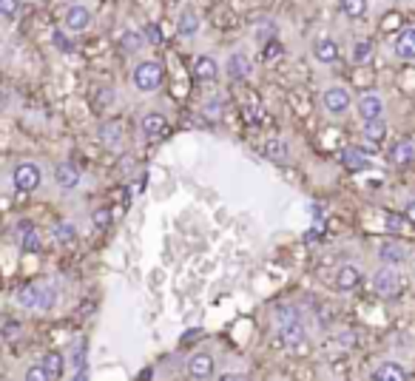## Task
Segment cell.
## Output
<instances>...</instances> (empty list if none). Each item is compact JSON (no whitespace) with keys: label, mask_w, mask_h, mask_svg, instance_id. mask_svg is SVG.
Returning <instances> with one entry per match:
<instances>
[{"label":"cell","mask_w":415,"mask_h":381,"mask_svg":"<svg viewBox=\"0 0 415 381\" xmlns=\"http://www.w3.org/2000/svg\"><path fill=\"white\" fill-rule=\"evenodd\" d=\"M54 183L60 186L63 190H74L80 186V171L74 163H57L54 168Z\"/></svg>","instance_id":"52a82bcc"},{"label":"cell","mask_w":415,"mask_h":381,"mask_svg":"<svg viewBox=\"0 0 415 381\" xmlns=\"http://www.w3.org/2000/svg\"><path fill=\"white\" fill-rule=\"evenodd\" d=\"M145 34L143 31H137V29H128V31H123L120 34V46H123V51H128V54H134V51H140L143 46H145Z\"/></svg>","instance_id":"d6986e66"},{"label":"cell","mask_w":415,"mask_h":381,"mask_svg":"<svg viewBox=\"0 0 415 381\" xmlns=\"http://www.w3.org/2000/svg\"><path fill=\"white\" fill-rule=\"evenodd\" d=\"M88 26H91V11L86 6H71L66 11V29L68 31H83Z\"/></svg>","instance_id":"30bf717a"},{"label":"cell","mask_w":415,"mask_h":381,"mask_svg":"<svg viewBox=\"0 0 415 381\" xmlns=\"http://www.w3.org/2000/svg\"><path fill=\"white\" fill-rule=\"evenodd\" d=\"M404 216H407V219H410V222L415 225V199H410V202H407V208H404Z\"/></svg>","instance_id":"f35d334b"},{"label":"cell","mask_w":415,"mask_h":381,"mask_svg":"<svg viewBox=\"0 0 415 381\" xmlns=\"http://www.w3.org/2000/svg\"><path fill=\"white\" fill-rule=\"evenodd\" d=\"M17 9H20V0H0V14L6 20H11L17 14Z\"/></svg>","instance_id":"8d00e7d4"},{"label":"cell","mask_w":415,"mask_h":381,"mask_svg":"<svg viewBox=\"0 0 415 381\" xmlns=\"http://www.w3.org/2000/svg\"><path fill=\"white\" fill-rule=\"evenodd\" d=\"M250 74V57L242 54V51H233L227 57V77L230 80H245Z\"/></svg>","instance_id":"7c38bea8"},{"label":"cell","mask_w":415,"mask_h":381,"mask_svg":"<svg viewBox=\"0 0 415 381\" xmlns=\"http://www.w3.org/2000/svg\"><path fill=\"white\" fill-rule=\"evenodd\" d=\"M373 379L376 381H407V370L399 365V362H384L373 370Z\"/></svg>","instance_id":"2e32d148"},{"label":"cell","mask_w":415,"mask_h":381,"mask_svg":"<svg viewBox=\"0 0 415 381\" xmlns=\"http://www.w3.org/2000/svg\"><path fill=\"white\" fill-rule=\"evenodd\" d=\"M20 245H23V253H37L40 250V236L34 230H29V233L20 236Z\"/></svg>","instance_id":"4dcf8cb0"},{"label":"cell","mask_w":415,"mask_h":381,"mask_svg":"<svg viewBox=\"0 0 415 381\" xmlns=\"http://www.w3.org/2000/svg\"><path fill=\"white\" fill-rule=\"evenodd\" d=\"M43 365L48 367V373H51L54 379H60V376H63V367H66V359H63L60 353H54V350H51V353H46V356H43Z\"/></svg>","instance_id":"83f0119b"},{"label":"cell","mask_w":415,"mask_h":381,"mask_svg":"<svg viewBox=\"0 0 415 381\" xmlns=\"http://www.w3.org/2000/svg\"><path fill=\"white\" fill-rule=\"evenodd\" d=\"M163 128H165V117H163L160 111H151V114L143 117V131H145V137H157V134H163Z\"/></svg>","instance_id":"cb8c5ba5"},{"label":"cell","mask_w":415,"mask_h":381,"mask_svg":"<svg viewBox=\"0 0 415 381\" xmlns=\"http://www.w3.org/2000/svg\"><path fill=\"white\" fill-rule=\"evenodd\" d=\"M17 230H20V236H23V233L34 230V225H31V222H20V225H17Z\"/></svg>","instance_id":"60d3db41"},{"label":"cell","mask_w":415,"mask_h":381,"mask_svg":"<svg viewBox=\"0 0 415 381\" xmlns=\"http://www.w3.org/2000/svg\"><path fill=\"white\" fill-rule=\"evenodd\" d=\"M322 100H324V108H327L330 114H344V111L353 106V97H350V91H347L344 86H333V88H327Z\"/></svg>","instance_id":"5b68a950"},{"label":"cell","mask_w":415,"mask_h":381,"mask_svg":"<svg viewBox=\"0 0 415 381\" xmlns=\"http://www.w3.org/2000/svg\"><path fill=\"white\" fill-rule=\"evenodd\" d=\"M384 225H387V230L399 233V230H404V225H413V222L407 216H399V213H384Z\"/></svg>","instance_id":"f546056e"},{"label":"cell","mask_w":415,"mask_h":381,"mask_svg":"<svg viewBox=\"0 0 415 381\" xmlns=\"http://www.w3.org/2000/svg\"><path fill=\"white\" fill-rule=\"evenodd\" d=\"M390 163L393 166H413L415 163V146L407 140H399L393 148H390Z\"/></svg>","instance_id":"9a60e30c"},{"label":"cell","mask_w":415,"mask_h":381,"mask_svg":"<svg viewBox=\"0 0 415 381\" xmlns=\"http://www.w3.org/2000/svg\"><path fill=\"white\" fill-rule=\"evenodd\" d=\"M267 154L273 157V163H287V143L285 140H273L267 146Z\"/></svg>","instance_id":"f1b7e54d"},{"label":"cell","mask_w":415,"mask_h":381,"mask_svg":"<svg viewBox=\"0 0 415 381\" xmlns=\"http://www.w3.org/2000/svg\"><path fill=\"white\" fill-rule=\"evenodd\" d=\"M131 80L140 91H157L163 86V66L157 60H143V63H137Z\"/></svg>","instance_id":"6da1fadb"},{"label":"cell","mask_w":415,"mask_h":381,"mask_svg":"<svg viewBox=\"0 0 415 381\" xmlns=\"http://www.w3.org/2000/svg\"><path fill=\"white\" fill-rule=\"evenodd\" d=\"M339 9L347 17H364L370 11V0H339Z\"/></svg>","instance_id":"d4e9b609"},{"label":"cell","mask_w":415,"mask_h":381,"mask_svg":"<svg viewBox=\"0 0 415 381\" xmlns=\"http://www.w3.org/2000/svg\"><path fill=\"white\" fill-rule=\"evenodd\" d=\"M336 285L339 290H356L362 285V270L356 265H342L336 273Z\"/></svg>","instance_id":"4fadbf2b"},{"label":"cell","mask_w":415,"mask_h":381,"mask_svg":"<svg viewBox=\"0 0 415 381\" xmlns=\"http://www.w3.org/2000/svg\"><path fill=\"white\" fill-rule=\"evenodd\" d=\"M359 117L362 120H379V117H384V100L379 94H364L359 100Z\"/></svg>","instance_id":"ba28073f"},{"label":"cell","mask_w":415,"mask_h":381,"mask_svg":"<svg viewBox=\"0 0 415 381\" xmlns=\"http://www.w3.org/2000/svg\"><path fill=\"white\" fill-rule=\"evenodd\" d=\"M54 43H57V46H60V51H66V54H68V51H74V43H71V40H66V34H63V31H57V34H54Z\"/></svg>","instance_id":"74e56055"},{"label":"cell","mask_w":415,"mask_h":381,"mask_svg":"<svg viewBox=\"0 0 415 381\" xmlns=\"http://www.w3.org/2000/svg\"><path fill=\"white\" fill-rule=\"evenodd\" d=\"M396 57L399 60H407V63H413L415 60V29H404L401 34H399V40H396Z\"/></svg>","instance_id":"8fae6325"},{"label":"cell","mask_w":415,"mask_h":381,"mask_svg":"<svg viewBox=\"0 0 415 381\" xmlns=\"http://www.w3.org/2000/svg\"><path fill=\"white\" fill-rule=\"evenodd\" d=\"M54 296H57L54 288H48V285L43 288V285H40V302H37V310H51V308H54Z\"/></svg>","instance_id":"1f68e13d"},{"label":"cell","mask_w":415,"mask_h":381,"mask_svg":"<svg viewBox=\"0 0 415 381\" xmlns=\"http://www.w3.org/2000/svg\"><path fill=\"white\" fill-rule=\"evenodd\" d=\"M71 367H86V339H80L77 345H74V350H71Z\"/></svg>","instance_id":"d6a6232c"},{"label":"cell","mask_w":415,"mask_h":381,"mask_svg":"<svg viewBox=\"0 0 415 381\" xmlns=\"http://www.w3.org/2000/svg\"><path fill=\"white\" fill-rule=\"evenodd\" d=\"M48 379H54V376L48 373L46 365H37V367H29L26 370V381H48Z\"/></svg>","instance_id":"836d02e7"},{"label":"cell","mask_w":415,"mask_h":381,"mask_svg":"<svg viewBox=\"0 0 415 381\" xmlns=\"http://www.w3.org/2000/svg\"><path fill=\"white\" fill-rule=\"evenodd\" d=\"M310 208H313V210H310V213H313V219H322V216H324V210H322V205H310Z\"/></svg>","instance_id":"b9f144b4"},{"label":"cell","mask_w":415,"mask_h":381,"mask_svg":"<svg viewBox=\"0 0 415 381\" xmlns=\"http://www.w3.org/2000/svg\"><path fill=\"white\" fill-rule=\"evenodd\" d=\"M373 290L379 293V296H384V299H396L399 293H401V279H399V273L387 265V268H381L376 276H373Z\"/></svg>","instance_id":"3957f363"},{"label":"cell","mask_w":415,"mask_h":381,"mask_svg":"<svg viewBox=\"0 0 415 381\" xmlns=\"http://www.w3.org/2000/svg\"><path fill=\"white\" fill-rule=\"evenodd\" d=\"M17 305L20 308H34L37 310V302H40V285H23L17 293H14Z\"/></svg>","instance_id":"7402d4cb"},{"label":"cell","mask_w":415,"mask_h":381,"mask_svg":"<svg viewBox=\"0 0 415 381\" xmlns=\"http://www.w3.org/2000/svg\"><path fill=\"white\" fill-rule=\"evenodd\" d=\"M342 163H344V168H350V171H364L370 163H367V157H364V148H344L342 151Z\"/></svg>","instance_id":"ac0fdd59"},{"label":"cell","mask_w":415,"mask_h":381,"mask_svg":"<svg viewBox=\"0 0 415 381\" xmlns=\"http://www.w3.org/2000/svg\"><path fill=\"white\" fill-rule=\"evenodd\" d=\"M384 137H387V123H384V117H379V120H364V140L381 143Z\"/></svg>","instance_id":"603a6c76"},{"label":"cell","mask_w":415,"mask_h":381,"mask_svg":"<svg viewBox=\"0 0 415 381\" xmlns=\"http://www.w3.org/2000/svg\"><path fill=\"white\" fill-rule=\"evenodd\" d=\"M51 233H54V242H57V245H71V242L77 239V228H74L71 222H57Z\"/></svg>","instance_id":"4316f807"},{"label":"cell","mask_w":415,"mask_h":381,"mask_svg":"<svg viewBox=\"0 0 415 381\" xmlns=\"http://www.w3.org/2000/svg\"><path fill=\"white\" fill-rule=\"evenodd\" d=\"M100 140H103V146H108V148H120V146H123L120 126H114V123H106V126L100 128Z\"/></svg>","instance_id":"484cf974"},{"label":"cell","mask_w":415,"mask_h":381,"mask_svg":"<svg viewBox=\"0 0 415 381\" xmlns=\"http://www.w3.org/2000/svg\"><path fill=\"white\" fill-rule=\"evenodd\" d=\"M339 54H342V51H339V43H336V40H327V37H324V40H316V43H313V57H316L319 63H336Z\"/></svg>","instance_id":"5bb4252c"},{"label":"cell","mask_w":415,"mask_h":381,"mask_svg":"<svg viewBox=\"0 0 415 381\" xmlns=\"http://www.w3.org/2000/svg\"><path fill=\"white\" fill-rule=\"evenodd\" d=\"M373 54H376V43L373 40H359L353 46V51H350V57H353L356 66H367L373 60Z\"/></svg>","instance_id":"ffe728a7"},{"label":"cell","mask_w":415,"mask_h":381,"mask_svg":"<svg viewBox=\"0 0 415 381\" xmlns=\"http://www.w3.org/2000/svg\"><path fill=\"white\" fill-rule=\"evenodd\" d=\"M14 333H17V325H14L11 319H6V330H3V336L9 339V336H14Z\"/></svg>","instance_id":"ab89813d"},{"label":"cell","mask_w":415,"mask_h":381,"mask_svg":"<svg viewBox=\"0 0 415 381\" xmlns=\"http://www.w3.org/2000/svg\"><path fill=\"white\" fill-rule=\"evenodd\" d=\"M379 259L384 265H404L410 259V250H407V245H401L396 239H387V242L379 245Z\"/></svg>","instance_id":"8992f818"},{"label":"cell","mask_w":415,"mask_h":381,"mask_svg":"<svg viewBox=\"0 0 415 381\" xmlns=\"http://www.w3.org/2000/svg\"><path fill=\"white\" fill-rule=\"evenodd\" d=\"M177 31H180L183 37H194V34L200 31V17H197V11H191V9H183Z\"/></svg>","instance_id":"44dd1931"},{"label":"cell","mask_w":415,"mask_h":381,"mask_svg":"<svg viewBox=\"0 0 415 381\" xmlns=\"http://www.w3.org/2000/svg\"><path fill=\"white\" fill-rule=\"evenodd\" d=\"M282 313V322H279V342L293 347V345H302L304 342V327L299 322V316H290V310H279Z\"/></svg>","instance_id":"7a4b0ae2"},{"label":"cell","mask_w":415,"mask_h":381,"mask_svg":"<svg viewBox=\"0 0 415 381\" xmlns=\"http://www.w3.org/2000/svg\"><path fill=\"white\" fill-rule=\"evenodd\" d=\"M111 219H114V216H111V210H108V208H100V210H94V216H91V222H94L97 228H108V225H111Z\"/></svg>","instance_id":"e575fe53"},{"label":"cell","mask_w":415,"mask_h":381,"mask_svg":"<svg viewBox=\"0 0 415 381\" xmlns=\"http://www.w3.org/2000/svg\"><path fill=\"white\" fill-rule=\"evenodd\" d=\"M194 74L200 77V80H205V83H213L216 77H219V66H216V60L213 57H197V63H194Z\"/></svg>","instance_id":"e0dca14e"},{"label":"cell","mask_w":415,"mask_h":381,"mask_svg":"<svg viewBox=\"0 0 415 381\" xmlns=\"http://www.w3.org/2000/svg\"><path fill=\"white\" fill-rule=\"evenodd\" d=\"M145 37H148V43H157V46L165 40V34H163V29H160L157 23H148V26H145Z\"/></svg>","instance_id":"d590c367"},{"label":"cell","mask_w":415,"mask_h":381,"mask_svg":"<svg viewBox=\"0 0 415 381\" xmlns=\"http://www.w3.org/2000/svg\"><path fill=\"white\" fill-rule=\"evenodd\" d=\"M40 180H43V174H40V168L31 166V163H20V166L11 171V183H14V188L23 190V193H29V190L37 188Z\"/></svg>","instance_id":"277c9868"},{"label":"cell","mask_w":415,"mask_h":381,"mask_svg":"<svg viewBox=\"0 0 415 381\" xmlns=\"http://www.w3.org/2000/svg\"><path fill=\"white\" fill-rule=\"evenodd\" d=\"M213 356H208V353H194L191 359H188V373L194 376V379H210L213 376Z\"/></svg>","instance_id":"9c48e42d"}]
</instances>
